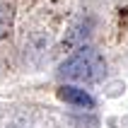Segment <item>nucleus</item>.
Here are the masks:
<instances>
[{
	"mask_svg": "<svg viewBox=\"0 0 128 128\" xmlns=\"http://www.w3.org/2000/svg\"><path fill=\"white\" fill-rule=\"evenodd\" d=\"M104 70H106V63L102 53L92 46H82L60 65V78L72 82H99L104 78Z\"/></svg>",
	"mask_w": 128,
	"mask_h": 128,
	"instance_id": "f257e3e1",
	"label": "nucleus"
},
{
	"mask_svg": "<svg viewBox=\"0 0 128 128\" xmlns=\"http://www.w3.org/2000/svg\"><path fill=\"white\" fill-rule=\"evenodd\" d=\"M58 97H60L63 102H68V104H75V106H82V109H92L94 106V99L90 97V92L80 90V87L65 85V87L58 90Z\"/></svg>",
	"mask_w": 128,
	"mask_h": 128,
	"instance_id": "f03ea898",
	"label": "nucleus"
},
{
	"mask_svg": "<svg viewBox=\"0 0 128 128\" xmlns=\"http://www.w3.org/2000/svg\"><path fill=\"white\" fill-rule=\"evenodd\" d=\"M7 24H10V12H7L5 5H0V34L7 29Z\"/></svg>",
	"mask_w": 128,
	"mask_h": 128,
	"instance_id": "7ed1b4c3",
	"label": "nucleus"
}]
</instances>
